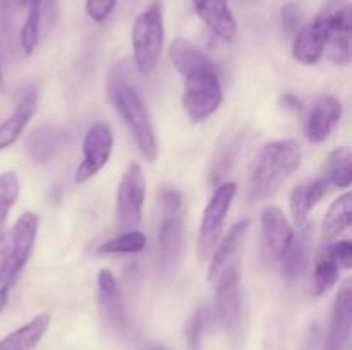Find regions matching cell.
<instances>
[{"label": "cell", "mask_w": 352, "mask_h": 350, "mask_svg": "<svg viewBox=\"0 0 352 350\" xmlns=\"http://www.w3.org/2000/svg\"><path fill=\"white\" fill-rule=\"evenodd\" d=\"M107 91H109V98L112 105L116 106L119 115L122 117L126 126L129 127L131 134H133L134 141H136L144 160H157L158 146L150 112H148L146 105L141 100L140 93L134 89V86L127 81L126 75L117 67L110 72L109 82H107Z\"/></svg>", "instance_id": "1"}, {"label": "cell", "mask_w": 352, "mask_h": 350, "mask_svg": "<svg viewBox=\"0 0 352 350\" xmlns=\"http://www.w3.org/2000/svg\"><path fill=\"white\" fill-rule=\"evenodd\" d=\"M301 165V148L294 139H278L265 144L258 153L250 177V194L265 199L274 194Z\"/></svg>", "instance_id": "2"}, {"label": "cell", "mask_w": 352, "mask_h": 350, "mask_svg": "<svg viewBox=\"0 0 352 350\" xmlns=\"http://www.w3.org/2000/svg\"><path fill=\"white\" fill-rule=\"evenodd\" d=\"M164 38V7L160 0H155L136 17L131 34L134 64L143 75H151L157 71Z\"/></svg>", "instance_id": "3"}, {"label": "cell", "mask_w": 352, "mask_h": 350, "mask_svg": "<svg viewBox=\"0 0 352 350\" xmlns=\"http://www.w3.org/2000/svg\"><path fill=\"white\" fill-rule=\"evenodd\" d=\"M222 100V84L213 62L186 72L182 106L192 122H203L212 117L220 108Z\"/></svg>", "instance_id": "4"}, {"label": "cell", "mask_w": 352, "mask_h": 350, "mask_svg": "<svg viewBox=\"0 0 352 350\" xmlns=\"http://www.w3.org/2000/svg\"><path fill=\"white\" fill-rule=\"evenodd\" d=\"M236 182H222V184L217 185L215 192H213L212 199H210L205 213H203L201 223H199L198 242H196V253H198L199 259H206V257L212 256L213 249L219 244L223 223H226L230 205L236 198Z\"/></svg>", "instance_id": "5"}, {"label": "cell", "mask_w": 352, "mask_h": 350, "mask_svg": "<svg viewBox=\"0 0 352 350\" xmlns=\"http://www.w3.org/2000/svg\"><path fill=\"white\" fill-rule=\"evenodd\" d=\"M146 196V180L138 163L127 165L117 187V220L126 230H134L141 223Z\"/></svg>", "instance_id": "6"}, {"label": "cell", "mask_w": 352, "mask_h": 350, "mask_svg": "<svg viewBox=\"0 0 352 350\" xmlns=\"http://www.w3.org/2000/svg\"><path fill=\"white\" fill-rule=\"evenodd\" d=\"M113 150V132L109 124L98 122L86 132L82 141V161L76 170V182L85 184L95 177L110 160Z\"/></svg>", "instance_id": "7"}, {"label": "cell", "mask_w": 352, "mask_h": 350, "mask_svg": "<svg viewBox=\"0 0 352 350\" xmlns=\"http://www.w3.org/2000/svg\"><path fill=\"white\" fill-rule=\"evenodd\" d=\"M215 312L229 335H237L243 321V297H241V268L223 273L217 280Z\"/></svg>", "instance_id": "8"}, {"label": "cell", "mask_w": 352, "mask_h": 350, "mask_svg": "<svg viewBox=\"0 0 352 350\" xmlns=\"http://www.w3.org/2000/svg\"><path fill=\"white\" fill-rule=\"evenodd\" d=\"M294 239V229L287 216L277 206H267L261 211V249L265 259L280 263Z\"/></svg>", "instance_id": "9"}, {"label": "cell", "mask_w": 352, "mask_h": 350, "mask_svg": "<svg viewBox=\"0 0 352 350\" xmlns=\"http://www.w3.org/2000/svg\"><path fill=\"white\" fill-rule=\"evenodd\" d=\"M38 223H40V220L34 213H23L16 220L12 230L9 233H3L10 261V278L14 281L17 280L19 273L30 261L31 253H33L38 235Z\"/></svg>", "instance_id": "10"}, {"label": "cell", "mask_w": 352, "mask_h": 350, "mask_svg": "<svg viewBox=\"0 0 352 350\" xmlns=\"http://www.w3.org/2000/svg\"><path fill=\"white\" fill-rule=\"evenodd\" d=\"M184 249V223L181 209H164L158 230V268L170 275L177 270Z\"/></svg>", "instance_id": "11"}, {"label": "cell", "mask_w": 352, "mask_h": 350, "mask_svg": "<svg viewBox=\"0 0 352 350\" xmlns=\"http://www.w3.org/2000/svg\"><path fill=\"white\" fill-rule=\"evenodd\" d=\"M28 16L19 33V43L24 54H33L41 38L52 31L58 19V0H30Z\"/></svg>", "instance_id": "12"}, {"label": "cell", "mask_w": 352, "mask_h": 350, "mask_svg": "<svg viewBox=\"0 0 352 350\" xmlns=\"http://www.w3.org/2000/svg\"><path fill=\"white\" fill-rule=\"evenodd\" d=\"M329 36V9L322 10L309 24L302 26L292 41V57L305 65H313L325 54Z\"/></svg>", "instance_id": "13"}, {"label": "cell", "mask_w": 352, "mask_h": 350, "mask_svg": "<svg viewBox=\"0 0 352 350\" xmlns=\"http://www.w3.org/2000/svg\"><path fill=\"white\" fill-rule=\"evenodd\" d=\"M248 229H250V220H241L229 230L222 242L217 244V249H213L215 254L210 261L208 270V280L213 285L223 273L241 268V253H243V244L246 239Z\"/></svg>", "instance_id": "14"}, {"label": "cell", "mask_w": 352, "mask_h": 350, "mask_svg": "<svg viewBox=\"0 0 352 350\" xmlns=\"http://www.w3.org/2000/svg\"><path fill=\"white\" fill-rule=\"evenodd\" d=\"M98 285V305L102 312L103 321L107 326L116 331H126L127 329V311L124 304L122 292L112 271L100 270L96 277Z\"/></svg>", "instance_id": "15"}, {"label": "cell", "mask_w": 352, "mask_h": 350, "mask_svg": "<svg viewBox=\"0 0 352 350\" xmlns=\"http://www.w3.org/2000/svg\"><path fill=\"white\" fill-rule=\"evenodd\" d=\"M351 5H337L329 9V36L325 50L336 65H347L351 62Z\"/></svg>", "instance_id": "16"}, {"label": "cell", "mask_w": 352, "mask_h": 350, "mask_svg": "<svg viewBox=\"0 0 352 350\" xmlns=\"http://www.w3.org/2000/svg\"><path fill=\"white\" fill-rule=\"evenodd\" d=\"M352 318V281L346 280L333 302L332 323L327 336V350H346L351 336Z\"/></svg>", "instance_id": "17"}, {"label": "cell", "mask_w": 352, "mask_h": 350, "mask_svg": "<svg viewBox=\"0 0 352 350\" xmlns=\"http://www.w3.org/2000/svg\"><path fill=\"white\" fill-rule=\"evenodd\" d=\"M199 19L213 34L223 41H232L237 33V21L230 9L229 0H192Z\"/></svg>", "instance_id": "18"}, {"label": "cell", "mask_w": 352, "mask_h": 350, "mask_svg": "<svg viewBox=\"0 0 352 350\" xmlns=\"http://www.w3.org/2000/svg\"><path fill=\"white\" fill-rule=\"evenodd\" d=\"M244 139H246L244 127H234V129H229V132L220 137L219 144L213 151L212 163H210V180H212L213 185L222 184L223 177L234 167L244 146Z\"/></svg>", "instance_id": "19"}, {"label": "cell", "mask_w": 352, "mask_h": 350, "mask_svg": "<svg viewBox=\"0 0 352 350\" xmlns=\"http://www.w3.org/2000/svg\"><path fill=\"white\" fill-rule=\"evenodd\" d=\"M342 117V103L336 96H323L313 106L306 122V137L311 143H323Z\"/></svg>", "instance_id": "20"}, {"label": "cell", "mask_w": 352, "mask_h": 350, "mask_svg": "<svg viewBox=\"0 0 352 350\" xmlns=\"http://www.w3.org/2000/svg\"><path fill=\"white\" fill-rule=\"evenodd\" d=\"M311 242L313 226L305 223L299 226L298 233L294 232V239L280 259L282 273L287 280H298L306 273L309 266V256H311Z\"/></svg>", "instance_id": "21"}, {"label": "cell", "mask_w": 352, "mask_h": 350, "mask_svg": "<svg viewBox=\"0 0 352 350\" xmlns=\"http://www.w3.org/2000/svg\"><path fill=\"white\" fill-rule=\"evenodd\" d=\"M38 105V91L34 88H28L26 91L21 95L19 102H17L16 110L12 115L0 124V150L12 146L23 134L24 127L31 120V117L36 112Z\"/></svg>", "instance_id": "22"}, {"label": "cell", "mask_w": 352, "mask_h": 350, "mask_svg": "<svg viewBox=\"0 0 352 350\" xmlns=\"http://www.w3.org/2000/svg\"><path fill=\"white\" fill-rule=\"evenodd\" d=\"M327 191H329L327 178H315V180L306 182V184H301L292 189L289 206H291V215L296 225H305L309 213L325 198Z\"/></svg>", "instance_id": "23"}, {"label": "cell", "mask_w": 352, "mask_h": 350, "mask_svg": "<svg viewBox=\"0 0 352 350\" xmlns=\"http://www.w3.org/2000/svg\"><path fill=\"white\" fill-rule=\"evenodd\" d=\"M52 323V316L47 312L34 316L30 323L9 333L0 340V350H33L40 343Z\"/></svg>", "instance_id": "24"}, {"label": "cell", "mask_w": 352, "mask_h": 350, "mask_svg": "<svg viewBox=\"0 0 352 350\" xmlns=\"http://www.w3.org/2000/svg\"><path fill=\"white\" fill-rule=\"evenodd\" d=\"M352 223V196L346 192L330 205L322 223V237L325 242H332Z\"/></svg>", "instance_id": "25"}, {"label": "cell", "mask_w": 352, "mask_h": 350, "mask_svg": "<svg viewBox=\"0 0 352 350\" xmlns=\"http://www.w3.org/2000/svg\"><path fill=\"white\" fill-rule=\"evenodd\" d=\"M170 60L174 67L181 72L182 75L189 72L191 69L201 67V65L210 64V58L196 47L191 41L184 38H175L170 45Z\"/></svg>", "instance_id": "26"}, {"label": "cell", "mask_w": 352, "mask_h": 350, "mask_svg": "<svg viewBox=\"0 0 352 350\" xmlns=\"http://www.w3.org/2000/svg\"><path fill=\"white\" fill-rule=\"evenodd\" d=\"M65 136H62L60 130L54 129V127H41V129L34 130L28 143V150H30L31 156L38 161H48L55 154V151L60 150L62 141Z\"/></svg>", "instance_id": "27"}, {"label": "cell", "mask_w": 352, "mask_h": 350, "mask_svg": "<svg viewBox=\"0 0 352 350\" xmlns=\"http://www.w3.org/2000/svg\"><path fill=\"white\" fill-rule=\"evenodd\" d=\"M339 263L330 254L329 247L323 246L315 263V294L325 295L336 285V281L339 280Z\"/></svg>", "instance_id": "28"}, {"label": "cell", "mask_w": 352, "mask_h": 350, "mask_svg": "<svg viewBox=\"0 0 352 350\" xmlns=\"http://www.w3.org/2000/svg\"><path fill=\"white\" fill-rule=\"evenodd\" d=\"M352 154L349 148H337L330 153L327 161V182H332L336 187L347 189L352 182L351 170Z\"/></svg>", "instance_id": "29"}, {"label": "cell", "mask_w": 352, "mask_h": 350, "mask_svg": "<svg viewBox=\"0 0 352 350\" xmlns=\"http://www.w3.org/2000/svg\"><path fill=\"white\" fill-rule=\"evenodd\" d=\"M146 247V235L140 230H127L98 247L102 254H138Z\"/></svg>", "instance_id": "30"}, {"label": "cell", "mask_w": 352, "mask_h": 350, "mask_svg": "<svg viewBox=\"0 0 352 350\" xmlns=\"http://www.w3.org/2000/svg\"><path fill=\"white\" fill-rule=\"evenodd\" d=\"M19 196V180L14 172H3L0 175V237L3 233L7 216L14 208Z\"/></svg>", "instance_id": "31"}, {"label": "cell", "mask_w": 352, "mask_h": 350, "mask_svg": "<svg viewBox=\"0 0 352 350\" xmlns=\"http://www.w3.org/2000/svg\"><path fill=\"white\" fill-rule=\"evenodd\" d=\"M208 321L210 311L206 307H199L189 319L188 326H186V342L191 350H199V347H201L203 335H205Z\"/></svg>", "instance_id": "32"}, {"label": "cell", "mask_w": 352, "mask_h": 350, "mask_svg": "<svg viewBox=\"0 0 352 350\" xmlns=\"http://www.w3.org/2000/svg\"><path fill=\"white\" fill-rule=\"evenodd\" d=\"M117 5V0H86L85 9L86 14L95 23H105L113 12Z\"/></svg>", "instance_id": "33"}, {"label": "cell", "mask_w": 352, "mask_h": 350, "mask_svg": "<svg viewBox=\"0 0 352 350\" xmlns=\"http://www.w3.org/2000/svg\"><path fill=\"white\" fill-rule=\"evenodd\" d=\"M330 254L336 257L340 270H351L352 266V244L351 240H339V242H327Z\"/></svg>", "instance_id": "34"}, {"label": "cell", "mask_w": 352, "mask_h": 350, "mask_svg": "<svg viewBox=\"0 0 352 350\" xmlns=\"http://www.w3.org/2000/svg\"><path fill=\"white\" fill-rule=\"evenodd\" d=\"M302 23V10L298 3H287L282 7V24L287 33H294Z\"/></svg>", "instance_id": "35"}, {"label": "cell", "mask_w": 352, "mask_h": 350, "mask_svg": "<svg viewBox=\"0 0 352 350\" xmlns=\"http://www.w3.org/2000/svg\"><path fill=\"white\" fill-rule=\"evenodd\" d=\"M282 103H284V106H287V108H292V110L302 108V103L299 102L294 95H284L282 96Z\"/></svg>", "instance_id": "36"}, {"label": "cell", "mask_w": 352, "mask_h": 350, "mask_svg": "<svg viewBox=\"0 0 352 350\" xmlns=\"http://www.w3.org/2000/svg\"><path fill=\"white\" fill-rule=\"evenodd\" d=\"M14 283H3L0 285V312H2V309L6 307L7 301H9V294H10V288H12Z\"/></svg>", "instance_id": "37"}, {"label": "cell", "mask_w": 352, "mask_h": 350, "mask_svg": "<svg viewBox=\"0 0 352 350\" xmlns=\"http://www.w3.org/2000/svg\"><path fill=\"white\" fill-rule=\"evenodd\" d=\"M3 91V78H2V71H0V93Z\"/></svg>", "instance_id": "38"}, {"label": "cell", "mask_w": 352, "mask_h": 350, "mask_svg": "<svg viewBox=\"0 0 352 350\" xmlns=\"http://www.w3.org/2000/svg\"><path fill=\"white\" fill-rule=\"evenodd\" d=\"M151 350H165V349H164V347H153Z\"/></svg>", "instance_id": "39"}]
</instances>
